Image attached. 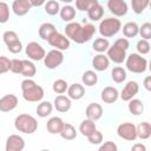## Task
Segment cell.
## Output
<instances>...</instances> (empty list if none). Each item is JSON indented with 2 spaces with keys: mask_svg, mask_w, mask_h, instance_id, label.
<instances>
[{
  "mask_svg": "<svg viewBox=\"0 0 151 151\" xmlns=\"http://www.w3.org/2000/svg\"><path fill=\"white\" fill-rule=\"evenodd\" d=\"M22 97L27 101H39L44 98V90L34 80L27 78L21 83Z\"/></svg>",
  "mask_w": 151,
  "mask_h": 151,
  "instance_id": "6da1fadb",
  "label": "cell"
},
{
  "mask_svg": "<svg viewBox=\"0 0 151 151\" xmlns=\"http://www.w3.org/2000/svg\"><path fill=\"white\" fill-rule=\"evenodd\" d=\"M14 126L19 132H22V133H26V134H31V133H34L37 131L38 122L33 116L22 113V114H19L15 118Z\"/></svg>",
  "mask_w": 151,
  "mask_h": 151,
  "instance_id": "7a4b0ae2",
  "label": "cell"
},
{
  "mask_svg": "<svg viewBox=\"0 0 151 151\" xmlns=\"http://www.w3.org/2000/svg\"><path fill=\"white\" fill-rule=\"evenodd\" d=\"M122 28V22L119 19L116 18H107L104 19L99 24V33L104 38H110L117 34Z\"/></svg>",
  "mask_w": 151,
  "mask_h": 151,
  "instance_id": "3957f363",
  "label": "cell"
},
{
  "mask_svg": "<svg viewBox=\"0 0 151 151\" xmlns=\"http://www.w3.org/2000/svg\"><path fill=\"white\" fill-rule=\"evenodd\" d=\"M147 60L137 53H131L126 58V68L132 73H143L146 71Z\"/></svg>",
  "mask_w": 151,
  "mask_h": 151,
  "instance_id": "277c9868",
  "label": "cell"
},
{
  "mask_svg": "<svg viewBox=\"0 0 151 151\" xmlns=\"http://www.w3.org/2000/svg\"><path fill=\"white\" fill-rule=\"evenodd\" d=\"M2 39H4V42L6 44L9 52L17 54L21 51V48H22L21 41L19 40V37L14 31H6L2 35Z\"/></svg>",
  "mask_w": 151,
  "mask_h": 151,
  "instance_id": "5b68a950",
  "label": "cell"
},
{
  "mask_svg": "<svg viewBox=\"0 0 151 151\" xmlns=\"http://www.w3.org/2000/svg\"><path fill=\"white\" fill-rule=\"evenodd\" d=\"M63 61H64V54L60 50H57V48L50 51L44 57V64L50 70L57 68L58 66H60L63 64Z\"/></svg>",
  "mask_w": 151,
  "mask_h": 151,
  "instance_id": "8992f818",
  "label": "cell"
},
{
  "mask_svg": "<svg viewBox=\"0 0 151 151\" xmlns=\"http://www.w3.org/2000/svg\"><path fill=\"white\" fill-rule=\"evenodd\" d=\"M117 133L120 138L125 139V140H134L137 138V130L133 123H122L118 127H117Z\"/></svg>",
  "mask_w": 151,
  "mask_h": 151,
  "instance_id": "52a82bcc",
  "label": "cell"
},
{
  "mask_svg": "<svg viewBox=\"0 0 151 151\" xmlns=\"http://www.w3.org/2000/svg\"><path fill=\"white\" fill-rule=\"evenodd\" d=\"M96 33V27L91 24H85V26H81L80 29L77 32V34L73 37V41H76L77 44H84L86 41H88L93 34Z\"/></svg>",
  "mask_w": 151,
  "mask_h": 151,
  "instance_id": "ba28073f",
  "label": "cell"
},
{
  "mask_svg": "<svg viewBox=\"0 0 151 151\" xmlns=\"http://www.w3.org/2000/svg\"><path fill=\"white\" fill-rule=\"evenodd\" d=\"M26 54L29 59H32L34 61H39V60L44 59L46 52L40 44H38L37 41H31L26 46Z\"/></svg>",
  "mask_w": 151,
  "mask_h": 151,
  "instance_id": "9c48e42d",
  "label": "cell"
},
{
  "mask_svg": "<svg viewBox=\"0 0 151 151\" xmlns=\"http://www.w3.org/2000/svg\"><path fill=\"white\" fill-rule=\"evenodd\" d=\"M47 42L52 47H55L57 50H60V51L67 50L70 47V40H68V38H66L65 35H63L61 33H59L57 31L50 35V38L47 39Z\"/></svg>",
  "mask_w": 151,
  "mask_h": 151,
  "instance_id": "30bf717a",
  "label": "cell"
},
{
  "mask_svg": "<svg viewBox=\"0 0 151 151\" xmlns=\"http://www.w3.org/2000/svg\"><path fill=\"white\" fill-rule=\"evenodd\" d=\"M107 58L116 64H122L126 59V50L113 44L111 47L107 48Z\"/></svg>",
  "mask_w": 151,
  "mask_h": 151,
  "instance_id": "8fae6325",
  "label": "cell"
},
{
  "mask_svg": "<svg viewBox=\"0 0 151 151\" xmlns=\"http://www.w3.org/2000/svg\"><path fill=\"white\" fill-rule=\"evenodd\" d=\"M25 147V140L19 134H11L6 140V151H21Z\"/></svg>",
  "mask_w": 151,
  "mask_h": 151,
  "instance_id": "7c38bea8",
  "label": "cell"
},
{
  "mask_svg": "<svg viewBox=\"0 0 151 151\" xmlns=\"http://www.w3.org/2000/svg\"><path fill=\"white\" fill-rule=\"evenodd\" d=\"M107 7L116 17H123L127 13V5L124 0H109Z\"/></svg>",
  "mask_w": 151,
  "mask_h": 151,
  "instance_id": "4fadbf2b",
  "label": "cell"
},
{
  "mask_svg": "<svg viewBox=\"0 0 151 151\" xmlns=\"http://www.w3.org/2000/svg\"><path fill=\"white\" fill-rule=\"evenodd\" d=\"M139 91V85L137 81H133V80H130L125 86L124 88L122 90V93H120V98L124 100V101H129L130 99H132Z\"/></svg>",
  "mask_w": 151,
  "mask_h": 151,
  "instance_id": "5bb4252c",
  "label": "cell"
},
{
  "mask_svg": "<svg viewBox=\"0 0 151 151\" xmlns=\"http://www.w3.org/2000/svg\"><path fill=\"white\" fill-rule=\"evenodd\" d=\"M18 105V97L14 94H6L0 98V111L1 112H9L14 110Z\"/></svg>",
  "mask_w": 151,
  "mask_h": 151,
  "instance_id": "9a60e30c",
  "label": "cell"
},
{
  "mask_svg": "<svg viewBox=\"0 0 151 151\" xmlns=\"http://www.w3.org/2000/svg\"><path fill=\"white\" fill-rule=\"evenodd\" d=\"M31 8H32V5H31L29 0H14L12 4L13 12L19 17L27 14Z\"/></svg>",
  "mask_w": 151,
  "mask_h": 151,
  "instance_id": "2e32d148",
  "label": "cell"
},
{
  "mask_svg": "<svg viewBox=\"0 0 151 151\" xmlns=\"http://www.w3.org/2000/svg\"><path fill=\"white\" fill-rule=\"evenodd\" d=\"M101 100L106 104H112L114 101H117L118 97H119V93H118V90L113 86H106L103 88L101 91Z\"/></svg>",
  "mask_w": 151,
  "mask_h": 151,
  "instance_id": "e0dca14e",
  "label": "cell"
},
{
  "mask_svg": "<svg viewBox=\"0 0 151 151\" xmlns=\"http://www.w3.org/2000/svg\"><path fill=\"white\" fill-rule=\"evenodd\" d=\"M85 113H86V117L88 119L96 122V120L101 118V116H103V107L98 103H91V104L87 105Z\"/></svg>",
  "mask_w": 151,
  "mask_h": 151,
  "instance_id": "ac0fdd59",
  "label": "cell"
},
{
  "mask_svg": "<svg viewBox=\"0 0 151 151\" xmlns=\"http://www.w3.org/2000/svg\"><path fill=\"white\" fill-rule=\"evenodd\" d=\"M109 65H110V59L107 58V55H105L103 53L94 55V58L92 59V66L97 71H100V72L105 71V70H107Z\"/></svg>",
  "mask_w": 151,
  "mask_h": 151,
  "instance_id": "d6986e66",
  "label": "cell"
},
{
  "mask_svg": "<svg viewBox=\"0 0 151 151\" xmlns=\"http://www.w3.org/2000/svg\"><path fill=\"white\" fill-rule=\"evenodd\" d=\"M71 99L66 96H57L54 99V107L59 112H67L71 109Z\"/></svg>",
  "mask_w": 151,
  "mask_h": 151,
  "instance_id": "ffe728a7",
  "label": "cell"
},
{
  "mask_svg": "<svg viewBox=\"0 0 151 151\" xmlns=\"http://www.w3.org/2000/svg\"><path fill=\"white\" fill-rule=\"evenodd\" d=\"M67 94H68V98L70 99H74V100H78L80 98L84 97L85 94V88L83 85L80 84H72L71 86L67 87Z\"/></svg>",
  "mask_w": 151,
  "mask_h": 151,
  "instance_id": "44dd1931",
  "label": "cell"
},
{
  "mask_svg": "<svg viewBox=\"0 0 151 151\" xmlns=\"http://www.w3.org/2000/svg\"><path fill=\"white\" fill-rule=\"evenodd\" d=\"M63 125H64V122H63L61 118H59V117H52V118L48 119V122L46 124V129H47V131L50 133L55 134V133H59L60 132Z\"/></svg>",
  "mask_w": 151,
  "mask_h": 151,
  "instance_id": "7402d4cb",
  "label": "cell"
},
{
  "mask_svg": "<svg viewBox=\"0 0 151 151\" xmlns=\"http://www.w3.org/2000/svg\"><path fill=\"white\" fill-rule=\"evenodd\" d=\"M59 134L64 139H66V140H72V139H74L77 137V130H76V127L72 124L64 123V125H63Z\"/></svg>",
  "mask_w": 151,
  "mask_h": 151,
  "instance_id": "603a6c76",
  "label": "cell"
},
{
  "mask_svg": "<svg viewBox=\"0 0 151 151\" xmlns=\"http://www.w3.org/2000/svg\"><path fill=\"white\" fill-rule=\"evenodd\" d=\"M57 29H55V26L51 22H44L40 27H39V35L42 40H46L50 38V35L52 33H54Z\"/></svg>",
  "mask_w": 151,
  "mask_h": 151,
  "instance_id": "cb8c5ba5",
  "label": "cell"
},
{
  "mask_svg": "<svg viewBox=\"0 0 151 151\" xmlns=\"http://www.w3.org/2000/svg\"><path fill=\"white\" fill-rule=\"evenodd\" d=\"M136 130H137V137H139L140 139H147L151 136V125L147 122L140 123L136 127Z\"/></svg>",
  "mask_w": 151,
  "mask_h": 151,
  "instance_id": "d4e9b609",
  "label": "cell"
},
{
  "mask_svg": "<svg viewBox=\"0 0 151 151\" xmlns=\"http://www.w3.org/2000/svg\"><path fill=\"white\" fill-rule=\"evenodd\" d=\"M138 31H139V27L133 21H129L123 26V34L126 38H134L138 34Z\"/></svg>",
  "mask_w": 151,
  "mask_h": 151,
  "instance_id": "484cf974",
  "label": "cell"
},
{
  "mask_svg": "<svg viewBox=\"0 0 151 151\" xmlns=\"http://www.w3.org/2000/svg\"><path fill=\"white\" fill-rule=\"evenodd\" d=\"M97 127H96V123L93 122V120H91V119H85V120H83L81 122V124H80V126H79V131H80V133L83 134V136H88V134H91L94 130H96Z\"/></svg>",
  "mask_w": 151,
  "mask_h": 151,
  "instance_id": "4316f807",
  "label": "cell"
},
{
  "mask_svg": "<svg viewBox=\"0 0 151 151\" xmlns=\"http://www.w3.org/2000/svg\"><path fill=\"white\" fill-rule=\"evenodd\" d=\"M52 110H53V106L50 101H41L37 106V114L41 118H45L52 113Z\"/></svg>",
  "mask_w": 151,
  "mask_h": 151,
  "instance_id": "83f0119b",
  "label": "cell"
},
{
  "mask_svg": "<svg viewBox=\"0 0 151 151\" xmlns=\"http://www.w3.org/2000/svg\"><path fill=\"white\" fill-rule=\"evenodd\" d=\"M37 73V68L35 65L29 61V60H22V71L21 74L25 76L26 78H32L33 76H35Z\"/></svg>",
  "mask_w": 151,
  "mask_h": 151,
  "instance_id": "f1b7e54d",
  "label": "cell"
},
{
  "mask_svg": "<svg viewBox=\"0 0 151 151\" xmlns=\"http://www.w3.org/2000/svg\"><path fill=\"white\" fill-rule=\"evenodd\" d=\"M127 107H129V111H130L132 114H134V116L140 114V113L143 112V110H144L143 103H142L139 99H133V98L129 100Z\"/></svg>",
  "mask_w": 151,
  "mask_h": 151,
  "instance_id": "f546056e",
  "label": "cell"
},
{
  "mask_svg": "<svg viewBox=\"0 0 151 151\" xmlns=\"http://www.w3.org/2000/svg\"><path fill=\"white\" fill-rule=\"evenodd\" d=\"M59 12H60V17L64 21H72L76 17V9H74V7H72L70 5H66L63 8H60Z\"/></svg>",
  "mask_w": 151,
  "mask_h": 151,
  "instance_id": "4dcf8cb0",
  "label": "cell"
},
{
  "mask_svg": "<svg viewBox=\"0 0 151 151\" xmlns=\"http://www.w3.org/2000/svg\"><path fill=\"white\" fill-rule=\"evenodd\" d=\"M87 14L92 21H97V20L101 19V17L104 15V8L100 4H97L96 6H93L92 8H90L87 11Z\"/></svg>",
  "mask_w": 151,
  "mask_h": 151,
  "instance_id": "1f68e13d",
  "label": "cell"
},
{
  "mask_svg": "<svg viewBox=\"0 0 151 151\" xmlns=\"http://www.w3.org/2000/svg\"><path fill=\"white\" fill-rule=\"evenodd\" d=\"M111 78H112V80H113L114 83L120 84V83H123V81L126 79V71H125L123 67L117 66V67H114V68L111 71Z\"/></svg>",
  "mask_w": 151,
  "mask_h": 151,
  "instance_id": "d6a6232c",
  "label": "cell"
},
{
  "mask_svg": "<svg viewBox=\"0 0 151 151\" xmlns=\"http://www.w3.org/2000/svg\"><path fill=\"white\" fill-rule=\"evenodd\" d=\"M81 80L85 85L93 86L98 83V76L94 71H86V72H84L83 77H81Z\"/></svg>",
  "mask_w": 151,
  "mask_h": 151,
  "instance_id": "836d02e7",
  "label": "cell"
},
{
  "mask_svg": "<svg viewBox=\"0 0 151 151\" xmlns=\"http://www.w3.org/2000/svg\"><path fill=\"white\" fill-rule=\"evenodd\" d=\"M92 47L98 53H103V52L107 51V48L110 47V44H109V40L107 39H105V38H98V39L94 40Z\"/></svg>",
  "mask_w": 151,
  "mask_h": 151,
  "instance_id": "e575fe53",
  "label": "cell"
},
{
  "mask_svg": "<svg viewBox=\"0 0 151 151\" xmlns=\"http://www.w3.org/2000/svg\"><path fill=\"white\" fill-rule=\"evenodd\" d=\"M97 4H99L98 0H76V7L81 12H85V11L87 12L90 8H92Z\"/></svg>",
  "mask_w": 151,
  "mask_h": 151,
  "instance_id": "d590c367",
  "label": "cell"
},
{
  "mask_svg": "<svg viewBox=\"0 0 151 151\" xmlns=\"http://www.w3.org/2000/svg\"><path fill=\"white\" fill-rule=\"evenodd\" d=\"M150 0H131L132 9L136 14H140L145 11V8L149 6Z\"/></svg>",
  "mask_w": 151,
  "mask_h": 151,
  "instance_id": "8d00e7d4",
  "label": "cell"
},
{
  "mask_svg": "<svg viewBox=\"0 0 151 151\" xmlns=\"http://www.w3.org/2000/svg\"><path fill=\"white\" fill-rule=\"evenodd\" d=\"M59 11H60V6H59L58 1H55V0H48L45 4V12L48 15H55Z\"/></svg>",
  "mask_w": 151,
  "mask_h": 151,
  "instance_id": "74e56055",
  "label": "cell"
},
{
  "mask_svg": "<svg viewBox=\"0 0 151 151\" xmlns=\"http://www.w3.org/2000/svg\"><path fill=\"white\" fill-rule=\"evenodd\" d=\"M80 27L81 26L78 22H70V24H67L66 27H65V33H66L67 38L73 39V37L77 34V32L80 29Z\"/></svg>",
  "mask_w": 151,
  "mask_h": 151,
  "instance_id": "f35d334b",
  "label": "cell"
},
{
  "mask_svg": "<svg viewBox=\"0 0 151 151\" xmlns=\"http://www.w3.org/2000/svg\"><path fill=\"white\" fill-rule=\"evenodd\" d=\"M53 91L55 92V93H58V94H63L64 92H66L67 91V87H68V85H67V83L64 80V79H57L54 83H53Z\"/></svg>",
  "mask_w": 151,
  "mask_h": 151,
  "instance_id": "ab89813d",
  "label": "cell"
},
{
  "mask_svg": "<svg viewBox=\"0 0 151 151\" xmlns=\"http://www.w3.org/2000/svg\"><path fill=\"white\" fill-rule=\"evenodd\" d=\"M9 19V7L6 2L0 1V24L7 22Z\"/></svg>",
  "mask_w": 151,
  "mask_h": 151,
  "instance_id": "60d3db41",
  "label": "cell"
},
{
  "mask_svg": "<svg viewBox=\"0 0 151 151\" xmlns=\"http://www.w3.org/2000/svg\"><path fill=\"white\" fill-rule=\"evenodd\" d=\"M138 33L140 34V37L145 40H149L151 38V24L150 22H144L142 25V27H139Z\"/></svg>",
  "mask_w": 151,
  "mask_h": 151,
  "instance_id": "b9f144b4",
  "label": "cell"
},
{
  "mask_svg": "<svg viewBox=\"0 0 151 151\" xmlns=\"http://www.w3.org/2000/svg\"><path fill=\"white\" fill-rule=\"evenodd\" d=\"M87 139L91 144H100L103 142V133L96 129L91 134L87 136Z\"/></svg>",
  "mask_w": 151,
  "mask_h": 151,
  "instance_id": "7bdbcfd3",
  "label": "cell"
},
{
  "mask_svg": "<svg viewBox=\"0 0 151 151\" xmlns=\"http://www.w3.org/2000/svg\"><path fill=\"white\" fill-rule=\"evenodd\" d=\"M137 51L140 54H147L150 52V44H149V41L145 40V39L139 40L137 42Z\"/></svg>",
  "mask_w": 151,
  "mask_h": 151,
  "instance_id": "ee69618b",
  "label": "cell"
},
{
  "mask_svg": "<svg viewBox=\"0 0 151 151\" xmlns=\"http://www.w3.org/2000/svg\"><path fill=\"white\" fill-rule=\"evenodd\" d=\"M9 71H12L13 73H21V71H22V60H20V59H12L11 60Z\"/></svg>",
  "mask_w": 151,
  "mask_h": 151,
  "instance_id": "f6af8a7d",
  "label": "cell"
},
{
  "mask_svg": "<svg viewBox=\"0 0 151 151\" xmlns=\"http://www.w3.org/2000/svg\"><path fill=\"white\" fill-rule=\"evenodd\" d=\"M9 67H11V60L7 57L1 55L0 57V74L8 72L9 71Z\"/></svg>",
  "mask_w": 151,
  "mask_h": 151,
  "instance_id": "bcb514c9",
  "label": "cell"
},
{
  "mask_svg": "<svg viewBox=\"0 0 151 151\" xmlns=\"http://www.w3.org/2000/svg\"><path fill=\"white\" fill-rule=\"evenodd\" d=\"M117 145L113 142H105L99 146V151H117Z\"/></svg>",
  "mask_w": 151,
  "mask_h": 151,
  "instance_id": "7dc6e473",
  "label": "cell"
},
{
  "mask_svg": "<svg viewBox=\"0 0 151 151\" xmlns=\"http://www.w3.org/2000/svg\"><path fill=\"white\" fill-rule=\"evenodd\" d=\"M114 44L118 45L119 47L124 48V50H127L129 46H130V42H129V40H127L126 38H119V39H117V40L114 41Z\"/></svg>",
  "mask_w": 151,
  "mask_h": 151,
  "instance_id": "c3c4849f",
  "label": "cell"
},
{
  "mask_svg": "<svg viewBox=\"0 0 151 151\" xmlns=\"http://www.w3.org/2000/svg\"><path fill=\"white\" fill-rule=\"evenodd\" d=\"M144 87H145L147 91L151 90V77H150V76H147V77L144 79Z\"/></svg>",
  "mask_w": 151,
  "mask_h": 151,
  "instance_id": "681fc988",
  "label": "cell"
},
{
  "mask_svg": "<svg viewBox=\"0 0 151 151\" xmlns=\"http://www.w3.org/2000/svg\"><path fill=\"white\" fill-rule=\"evenodd\" d=\"M45 1H46V0H29V2H31V5H32V7H33V6H34V7H39V6L44 5V4H45Z\"/></svg>",
  "mask_w": 151,
  "mask_h": 151,
  "instance_id": "f907efd6",
  "label": "cell"
},
{
  "mask_svg": "<svg viewBox=\"0 0 151 151\" xmlns=\"http://www.w3.org/2000/svg\"><path fill=\"white\" fill-rule=\"evenodd\" d=\"M145 150H146V147L142 144H136L132 146V151H145Z\"/></svg>",
  "mask_w": 151,
  "mask_h": 151,
  "instance_id": "816d5d0a",
  "label": "cell"
},
{
  "mask_svg": "<svg viewBox=\"0 0 151 151\" xmlns=\"http://www.w3.org/2000/svg\"><path fill=\"white\" fill-rule=\"evenodd\" d=\"M60 1H63V2H66V4H70V2H72L73 0H60Z\"/></svg>",
  "mask_w": 151,
  "mask_h": 151,
  "instance_id": "f5cc1de1",
  "label": "cell"
},
{
  "mask_svg": "<svg viewBox=\"0 0 151 151\" xmlns=\"http://www.w3.org/2000/svg\"><path fill=\"white\" fill-rule=\"evenodd\" d=\"M0 1H1V0H0Z\"/></svg>",
  "mask_w": 151,
  "mask_h": 151,
  "instance_id": "db71d44e",
  "label": "cell"
}]
</instances>
